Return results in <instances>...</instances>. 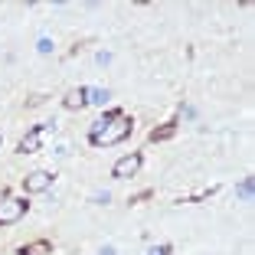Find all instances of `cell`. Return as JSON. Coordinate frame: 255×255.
<instances>
[{
    "label": "cell",
    "mask_w": 255,
    "mask_h": 255,
    "mask_svg": "<svg viewBox=\"0 0 255 255\" xmlns=\"http://www.w3.org/2000/svg\"><path fill=\"white\" fill-rule=\"evenodd\" d=\"M131 128H134V121H131L125 112H121L118 118H112V121H98V128L89 134V141L95 144V147H108V144L125 141V137L131 134Z\"/></svg>",
    "instance_id": "6da1fadb"
},
{
    "label": "cell",
    "mask_w": 255,
    "mask_h": 255,
    "mask_svg": "<svg viewBox=\"0 0 255 255\" xmlns=\"http://www.w3.org/2000/svg\"><path fill=\"white\" fill-rule=\"evenodd\" d=\"M26 210H30V203H26V200H3V203H0V226L20 223V219L26 216Z\"/></svg>",
    "instance_id": "7a4b0ae2"
},
{
    "label": "cell",
    "mask_w": 255,
    "mask_h": 255,
    "mask_svg": "<svg viewBox=\"0 0 255 255\" xmlns=\"http://www.w3.org/2000/svg\"><path fill=\"white\" fill-rule=\"evenodd\" d=\"M49 187H53V173L49 170H33L23 177V190L26 193H46Z\"/></svg>",
    "instance_id": "3957f363"
},
{
    "label": "cell",
    "mask_w": 255,
    "mask_h": 255,
    "mask_svg": "<svg viewBox=\"0 0 255 255\" xmlns=\"http://www.w3.org/2000/svg\"><path fill=\"white\" fill-rule=\"evenodd\" d=\"M141 154H128V157H121V160H115V167H112V173L118 177V180H128V177H137V170H141Z\"/></svg>",
    "instance_id": "277c9868"
},
{
    "label": "cell",
    "mask_w": 255,
    "mask_h": 255,
    "mask_svg": "<svg viewBox=\"0 0 255 255\" xmlns=\"http://www.w3.org/2000/svg\"><path fill=\"white\" fill-rule=\"evenodd\" d=\"M43 134H46V125H36L30 134L20 141V147H16V150H20V154H36V150H39V141H43Z\"/></svg>",
    "instance_id": "5b68a950"
},
{
    "label": "cell",
    "mask_w": 255,
    "mask_h": 255,
    "mask_svg": "<svg viewBox=\"0 0 255 255\" xmlns=\"http://www.w3.org/2000/svg\"><path fill=\"white\" fill-rule=\"evenodd\" d=\"M62 105H66L69 112H75V108H85V105H89V92H85V89H69L66 98H62Z\"/></svg>",
    "instance_id": "8992f818"
},
{
    "label": "cell",
    "mask_w": 255,
    "mask_h": 255,
    "mask_svg": "<svg viewBox=\"0 0 255 255\" xmlns=\"http://www.w3.org/2000/svg\"><path fill=\"white\" fill-rule=\"evenodd\" d=\"M16 255H53V242H46V239L26 242V246L16 249Z\"/></svg>",
    "instance_id": "52a82bcc"
},
{
    "label": "cell",
    "mask_w": 255,
    "mask_h": 255,
    "mask_svg": "<svg viewBox=\"0 0 255 255\" xmlns=\"http://www.w3.org/2000/svg\"><path fill=\"white\" fill-rule=\"evenodd\" d=\"M177 134V121H170V125H164V128H154V131H150V141L157 144V141H170V137Z\"/></svg>",
    "instance_id": "ba28073f"
},
{
    "label": "cell",
    "mask_w": 255,
    "mask_h": 255,
    "mask_svg": "<svg viewBox=\"0 0 255 255\" xmlns=\"http://www.w3.org/2000/svg\"><path fill=\"white\" fill-rule=\"evenodd\" d=\"M173 252V246H154L150 249V255H170Z\"/></svg>",
    "instance_id": "9c48e42d"
},
{
    "label": "cell",
    "mask_w": 255,
    "mask_h": 255,
    "mask_svg": "<svg viewBox=\"0 0 255 255\" xmlns=\"http://www.w3.org/2000/svg\"><path fill=\"white\" fill-rule=\"evenodd\" d=\"M150 196V190H144V193H137V196H131V203H144Z\"/></svg>",
    "instance_id": "30bf717a"
},
{
    "label": "cell",
    "mask_w": 255,
    "mask_h": 255,
    "mask_svg": "<svg viewBox=\"0 0 255 255\" xmlns=\"http://www.w3.org/2000/svg\"><path fill=\"white\" fill-rule=\"evenodd\" d=\"M0 144H3V137H0Z\"/></svg>",
    "instance_id": "8fae6325"
}]
</instances>
